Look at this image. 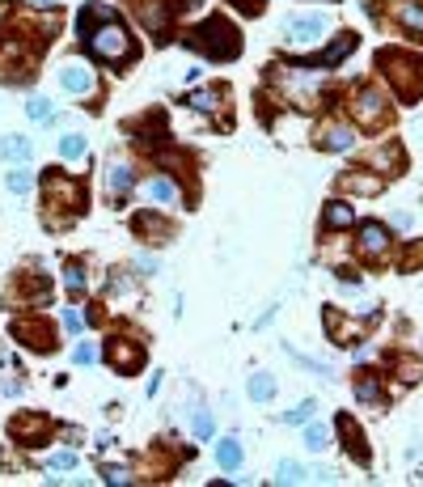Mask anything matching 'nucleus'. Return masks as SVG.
Returning a JSON list of instances; mask_svg holds the SVG:
<instances>
[{"label":"nucleus","instance_id":"4468645a","mask_svg":"<svg viewBox=\"0 0 423 487\" xmlns=\"http://www.w3.org/2000/svg\"><path fill=\"white\" fill-rule=\"evenodd\" d=\"M343 225H352V204L330 200V208H326V229H343Z\"/></svg>","mask_w":423,"mask_h":487},{"label":"nucleus","instance_id":"f8f14e48","mask_svg":"<svg viewBox=\"0 0 423 487\" xmlns=\"http://www.w3.org/2000/svg\"><path fill=\"white\" fill-rule=\"evenodd\" d=\"M322 144H326V149L330 153H343V149H352V144H356V136H352V128H326V140H322Z\"/></svg>","mask_w":423,"mask_h":487},{"label":"nucleus","instance_id":"423d86ee","mask_svg":"<svg viewBox=\"0 0 423 487\" xmlns=\"http://www.w3.org/2000/svg\"><path fill=\"white\" fill-rule=\"evenodd\" d=\"M132 182H136V169L132 165H110L106 169V191L114 195V208H123V195L132 191Z\"/></svg>","mask_w":423,"mask_h":487},{"label":"nucleus","instance_id":"c85d7f7f","mask_svg":"<svg viewBox=\"0 0 423 487\" xmlns=\"http://www.w3.org/2000/svg\"><path fill=\"white\" fill-rule=\"evenodd\" d=\"M64 326L77 335V331H85V313L81 309H64Z\"/></svg>","mask_w":423,"mask_h":487},{"label":"nucleus","instance_id":"2f4dec72","mask_svg":"<svg viewBox=\"0 0 423 487\" xmlns=\"http://www.w3.org/2000/svg\"><path fill=\"white\" fill-rule=\"evenodd\" d=\"M51 466H77V453H56Z\"/></svg>","mask_w":423,"mask_h":487},{"label":"nucleus","instance_id":"6ab92c4d","mask_svg":"<svg viewBox=\"0 0 423 487\" xmlns=\"http://www.w3.org/2000/svg\"><path fill=\"white\" fill-rule=\"evenodd\" d=\"M136 233H157V241L169 237V225L157 221V216H136Z\"/></svg>","mask_w":423,"mask_h":487},{"label":"nucleus","instance_id":"9d476101","mask_svg":"<svg viewBox=\"0 0 423 487\" xmlns=\"http://www.w3.org/2000/svg\"><path fill=\"white\" fill-rule=\"evenodd\" d=\"M394 13H398V21H402L407 30H419V34H423V9L415 5V0H398Z\"/></svg>","mask_w":423,"mask_h":487},{"label":"nucleus","instance_id":"f03ea898","mask_svg":"<svg viewBox=\"0 0 423 487\" xmlns=\"http://www.w3.org/2000/svg\"><path fill=\"white\" fill-rule=\"evenodd\" d=\"M89 51L102 56V60H128V56H132V38L123 34V26L106 21V26H97V30L89 34Z\"/></svg>","mask_w":423,"mask_h":487},{"label":"nucleus","instance_id":"c756f323","mask_svg":"<svg viewBox=\"0 0 423 487\" xmlns=\"http://www.w3.org/2000/svg\"><path fill=\"white\" fill-rule=\"evenodd\" d=\"M195 436H199V441H208V436H212V416H199L195 420Z\"/></svg>","mask_w":423,"mask_h":487},{"label":"nucleus","instance_id":"a878e982","mask_svg":"<svg viewBox=\"0 0 423 487\" xmlns=\"http://www.w3.org/2000/svg\"><path fill=\"white\" fill-rule=\"evenodd\" d=\"M64 280H68V288H72V292H81V288H85V272H81V263H68Z\"/></svg>","mask_w":423,"mask_h":487},{"label":"nucleus","instance_id":"393cba45","mask_svg":"<svg viewBox=\"0 0 423 487\" xmlns=\"http://www.w3.org/2000/svg\"><path fill=\"white\" fill-rule=\"evenodd\" d=\"M30 187H34V178L26 174V169H17V174H9V191H13V195H26Z\"/></svg>","mask_w":423,"mask_h":487},{"label":"nucleus","instance_id":"bb28decb","mask_svg":"<svg viewBox=\"0 0 423 487\" xmlns=\"http://www.w3.org/2000/svg\"><path fill=\"white\" fill-rule=\"evenodd\" d=\"M356 394H360V403H377V399H381V385H377V381H360Z\"/></svg>","mask_w":423,"mask_h":487},{"label":"nucleus","instance_id":"cd10ccee","mask_svg":"<svg viewBox=\"0 0 423 487\" xmlns=\"http://www.w3.org/2000/svg\"><path fill=\"white\" fill-rule=\"evenodd\" d=\"M216 97H220V93H212V89H208V93H191V106H195V110H216Z\"/></svg>","mask_w":423,"mask_h":487},{"label":"nucleus","instance_id":"ddd939ff","mask_svg":"<svg viewBox=\"0 0 423 487\" xmlns=\"http://www.w3.org/2000/svg\"><path fill=\"white\" fill-rule=\"evenodd\" d=\"M271 394H276V377H271V373H254L250 377V399L254 403H267Z\"/></svg>","mask_w":423,"mask_h":487},{"label":"nucleus","instance_id":"dca6fc26","mask_svg":"<svg viewBox=\"0 0 423 487\" xmlns=\"http://www.w3.org/2000/svg\"><path fill=\"white\" fill-rule=\"evenodd\" d=\"M339 428H343V436H347V445H352V453H356V462H368V449L360 445V432H356V424H352V420H347V416H343V420H339Z\"/></svg>","mask_w":423,"mask_h":487},{"label":"nucleus","instance_id":"9b49d317","mask_svg":"<svg viewBox=\"0 0 423 487\" xmlns=\"http://www.w3.org/2000/svg\"><path fill=\"white\" fill-rule=\"evenodd\" d=\"M0 157H5V161H26V157H30V140H21V136H0Z\"/></svg>","mask_w":423,"mask_h":487},{"label":"nucleus","instance_id":"7c9ffc66","mask_svg":"<svg viewBox=\"0 0 423 487\" xmlns=\"http://www.w3.org/2000/svg\"><path fill=\"white\" fill-rule=\"evenodd\" d=\"M93 360H97V348L93 344H81L77 348V364H93Z\"/></svg>","mask_w":423,"mask_h":487},{"label":"nucleus","instance_id":"6e6552de","mask_svg":"<svg viewBox=\"0 0 423 487\" xmlns=\"http://www.w3.org/2000/svg\"><path fill=\"white\" fill-rule=\"evenodd\" d=\"M110 360L119 364V373H136V364L144 360V352L136 344H128V339H114V344H110Z\"/></svg>","mask_w":423,"mask_h":487},{"label":"nucleus","instance_id":"1a4fd4ad","mask_svg":"<svg viewBox=\"0 0 423 487\" xmlns=\"http://www.w3.org/2000/svg\"><path fill=\"white\" fill-rule=\"evenodd\" d=\"M60 81H64V89H72V93H89V89H93V77H89L85 64H64Z\"/></svg>","mask_w":423,"mask_h":487},{"label":"nucleus","instance_id":"2eb2a0df","mask_svg":"<svg viewBox=\"0 0 423 487\" xmlns=\"http://www.w3.org/2000/svg\"><path fill=\"white\" fill-rule=\"evenodd\" d=\"M26 115L34 119V123H51V119H56V106L47 102V97H30V102H26Z\"/></svg>","mask_w":423,"mask_h":487},{"label":"nucleus","instance_id":"f257e3e1","mask_svg":"<svg viewBox=\"0 0 423 487\" xmlns=\"http://www.w3.org/2000/svg\"><path fill=\"white\" fill-rule=\"evenodd\" d=\"M377 64L385 68V77L394 81L398 97H407V102H415V97L423 93V60H415L411 51H381Z\"/></svg>","mask_w":423,"mask_h":487},{"label":"nucleus","instance_id":"20e7f679","mask_svg":"<svg viewBox=\"0 0 423 487\" xmlns=\"http://www.w3.org/2000/svg\"><path fill=\"white\" fill-rule=\"evenodd\" d=\"M284 30H288V43H317L322 30H326V17H288L284 21Z\"/></svg>","mask_w":423,"mask_h":487},{"label":"nucleus","instance_id":"aec40b11","mask_svg":"<svg viewBox=\"0 0 423 487\" xmlns=\"http://www.w3.org/2000/svg\"><path fill=\"white\" fill-rule=\"evenodd\" d=\"M148 195H153V200H161V204H173V200H178V191H173V182H165V178L148 182Z\"/></svg>","mask_w":423,"mask_h":487},{"label":"nucleus","instance_id":"a211bd4d","mask_svg":"<svg viewBox=\"0 0 423 487\" xmlns=\"http://www.w3.org/2000/svg\"><path fill=\"white\" fill-rule=\"evenodd\" d=\"M216 458H220V466H225V471H233L237 462H241V445L237 441H220L216 445Z\"/></svg>","mask_w":423,"mask_h":487},{"label":"nucleus","instance_id":"7ed1b4c3","mask_svg":"<svg viewBox=\"0 0 423 487\" xmlns=\"http://www.w3.org/2000/svg\"><path fill=\"white\" fill-rule=\"evenodd\" d=\"M199 51H208L212 60H229L237 51V34L225 26V21H208V26H199V38H191Z\"/></svg>","mask_w":423,"mask_h":487},{"label":"nucleus","instance_id":"39448f33","mask_svg":"<svg viewBox=\"0 0 423 487\" xmlns=\"http://www.w3.org/2000/svg\"><path fill=\"white\" fill-rule=\"evenodd\" d=\"M381 115H385L381 93H377V89H360V97H356V119H360L364 128H372V123H381Z\"/></svg>","mask_w":423,"mask_h":487},{"label":"nucleus","instance_id":"0eeeda50","mask_svg":"<svg viewBox=\"0 0 423 487\" xmlns=\"http://www.w3.org/2000/svg\"><path fill=\"white\" fill-rule=\"evenodd\" d=\"M389 246V233H385V225H377V221H368L364 229H360V250L368 254V259H377L381 250Z\"/></svg>","mask_w":423,"mask_h":487},{"label":"nucleus","instance_id":"b1692460","mask_svg":"<svg viewBox=\"0 0 423 487\" xmlns=\"http://www.w3.org/2000/svg\"><path fill=\"white\" fill-rule=\"evenodd\" d=\"M313 407H317V403H313V399H305L301 407H292V411H288V416H284V420H288V424H305V420L313 416Z\"/></svg>","mask_w":423,"mask_h":487},{"label":"nucleus","instance_id":"412c9836","mask_svg":"<svg viewBox=\"0 0 423 487\" xmlns=\"http://www.w3.org/2000/svg\"><path fill=\"white\" fill-rule=\"evenodd\" d=\"M305 445H309L313 453H317V449H326V445H330L326 428H322V424H309V428H305Z\"/></svg>","mask_w":423,"mask_h":487},{"label":"nucleus","instance_id":"4be33fe9","mask_svg":"<svg viewBox=\"0 0 423 487\" xmlns=\"http://www.w3.org/2000/svg\"><path fill=\"white\" fill-rule=\"evenodd\" d=\"M276 479H280V483H301V479H305V471L296 466V462H280V471H276Z\"/></svg>","mask_w":423,"mask_h":487},{"label":"nucleus","instance_id":"f3484780","mask_svg":"<svg viewBox=\"0 0 423 487\" xmlns=\"http://www.w3.org/2000/svg\"><path fill=\"white\" fill-rule=\"evenodd\" d=\"M347 191H356V195H377L381 191V178H364V174H352V178H343Z\"/></svg>","mask_w":423,"mask_h":487},{"label":"nucleus","instance_id":"5701e85b","mask_svg":"<svg viewBox=\"0 0 423 487\" xmlns=\"http://www.w3.org/2000/svg\"><path fill=\"white\" fill-rule=\"evenodd\" d=\"M60 153H64V157H81V153H85V136H64V140H60Z\"/></svg>","mask_w":423,"mask_h":487}]
</instances>
